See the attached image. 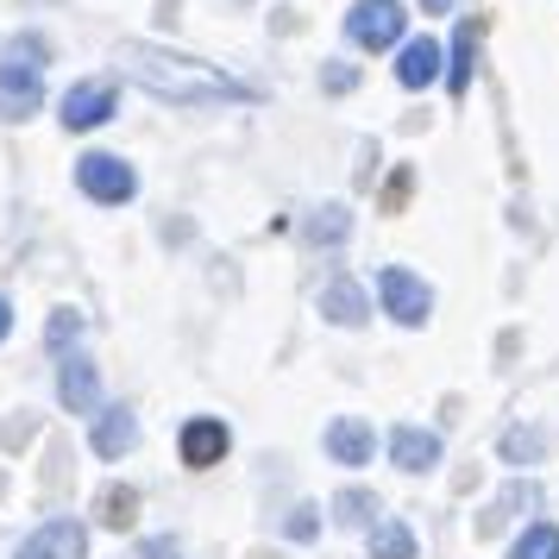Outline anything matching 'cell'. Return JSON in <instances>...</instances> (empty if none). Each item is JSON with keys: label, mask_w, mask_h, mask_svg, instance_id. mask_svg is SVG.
Listing matches in <instances>:
<instances>
[{"label": "cell", "mask_w": 559, "mask_h": 559, "mask_svg": "<svg viewBox=\"0 0 559 559\" xmlns=\"http://www.w3.org/2000/svg\"><path fill=\"white\" fill-rule=\"evenodd\" d=\"M139 88H152L157 102H177V107H214V102H252L246 82H233L227 70L214 63H195V57H177V51H157V45H120L114 57Z\"/></svg>", "instance_id": "cell-1"}, {"label": "cell", "mask_w": 559, "mask_h": 559, "mask_svg": "<svg viewBox=\"0 0 559 559\" xmlns=\"http://www.w3.org/2000/svg\"><path fill=\"white\" fill-rule=\"evenodd\" d=\"M38 95H45V45L7 38L0 45V120H26Z\"/></svg>", "instance_id": "cell-2"}, {"label": "cell", "mask_w": 559, "mask_h": 559, "mask_svg": "<svg viewBox=\"0 0 559 559\" xmlns=\"http://www.w3.org/2000/svg\"><path fill=\"white\" fill-rule=\"evenodd\" d=\"M76 182H82V195H88V202H107V207H120V202H132V195H139L132 164H127V157H114V152L76 157Z\"/></svg>", "instance_id": "cell-3"}, {"label": "cell", "mask_w": 559, "mask_h": 559, "mask_svg": "<svg viewBox=\"0 0 559 559\" xmlns=\"http://www.w3.org/2000/svg\"><path fill=\"white\" fill-rule=\"evenodd\" d=\"M408 26L403 0H353V13H346V38L365 45V51H383V45H396Z\"/></svg>", "instance_id": "cell-4"}, {"label": "cell", "mask_w": 559, "mask_h": 559, "mask_svg": "<svg viewBox=\"0 0 559 559\" xmlns=\"http://www.w3.org/2000/svg\"><path fill=\"white\" fill-rule=\"evenodd\" d=\"M378 296H383V314H390V321H403V328H421V321H428V308H433L428 283L415 277V271H403V264H383V271H378Z\"/></svg>", "instance_id": "cell-5"}, {"label": "cell", "mask_w": 559, "mask_h": 559, "mask_svg": "<svg viewBox=\"0 0 559 559\" xmlns=\"http://www.w3.org/2000/svg\"><path fill=\"white\" fill-rule=\"evenodd\" d=\"M13 559H88V534H82V522L57 515V522H45L38 534H26V547Z\"/></svg>", "instance_id": "cell-6"}, {"label": "cell", "mask_w": 559, "mask_h": 559, "mask_svg": "<svg viewBox=\"0 0 559 559\" xmlns=\"http://www.w3.org/2000/svg\"><path fill=\"white\" fill-rule=\"evenodd\" d=\"M182 465L189 472H207V465H221L227 459V447H233V433H227V421H214V415H195L189 428H182Z\"/></svg>", "instance_id": "cell-7"}, {"label": "cell", "mask_w": 559, "mask_h": 559, "mask_svg": "<svg viewBox=\"0 0 559 559\" xmlns=\"http://www.w3.org/2000/svg\"><path fill=\"white\" fill-rule=\"evenodd\" d=\"M114 114V82H76L63 95V127L70 132H95Z\"/></svg>", "instance_id": "cell-8"}, {"label": "cell", "mask_w": 559, "mask_h": 559, "mask_svg": "<svg viewBox=\"0 0 559 559\" xmlns=\"http://www.w3.org/2000/svg\"><path fill=\"white\" fill-rule=\"evenodd\" d=\"M57 396H63L70 415H95V408H102V378H95V365H88V358H63Z\"/></svg>", "instance_id": "cell-9"}, {"label": "cell", "mask_w": 559, "mask_h": 559, "mask_svg": "<svg viewBox=\"0 0 559 559\" xmlns=\"http://www.w3.org/2000/svg\"><path fill=\"white\" fill-rule=\"evenodd\" d=\"M390 459H396V472H433V465H440V433L433 428H396L390 433Z\"/></svg>", "instance_id": "cell-10"}, {"label": "cell", "mask_w": 559, "mask_h": 559, "mask_svg": "<svg viewBox=\"0 0 559 559\" xmlns=\"http://www.w3.org/2000/svg\"><path fill=\"white\" fill-rule=\"evenodd\" d=\"M328 453L333 465H371V421H358V415L328 421Z\"/></svg>", "instance_id": "cell-11"}, {"label": "cell", "mask_w": 559, "mask_h": 559, "mask_svg": "<svg viewBox=\"0 0 559 559\" xmlns=\"http://www.w3.org/2000/svg\"><path fill=\"white\" fill-rule=\"evenodd\" d=\"M321 314H328L333 328H365L371 302H365V289H358L353 277H333L328 289H321Z\"/></svg>", "instance_id": "cell-12"}, {"label": "cell", "mask_w": 559, "mask_h": 559, "mask_svg": "<svg viewBox=\"0 0 559 559\" xmlns=\"http://www.w3.org/2000/svg\"><path fill=\"white\" fill-rule=\"evenodd\" d=\"M132 447H139V421H132L127 408H102V415H95V453L120 459V453H132Z\"/></svg>", "instance_id": "cell-13"}, {"label": "cell", "mask_w": 559, "mask_h": 559, "mask_svg": "<svg viewBox=\"0 0 559 559\" xmlns=\"http://www.w3.org/2000/svg\"><path fill=\"white\" fill-rule=\"evenodd\" d=\"M433 76H440V45L433 38H408L403 57H396V82L403 88H428Z\"/></svg>", "instance_id": "cell-14"}, {"label": "cell", "mask_w": 559, "mask_h": 559, "mask_svg": "<svg viewBox=\"0 0 559 559\" xmlns=\"http://www.w3.org/2000/svg\"><path fill=\"white\" fill-rule=\"evenodd\" d=\"M371 559H415V534H408V522L383 515L378 528H371Z\"/></svg>", "instance_id": "cell-15"}, {"label": "cell", "mask_w": 559, "mask_h": 559, "mask_svg": "<svg viewBox=\"0 0 559 559\" xmlns=\"http://www.w3.org/2000/svg\"><path fill=\"white\" fill-rule=\"evenodd\" d=\"M102 522L107 528H132L139 522V490L132 484H107L102 490Z\"/></svg>", "instance_id": "cell-16"}, {"label": "cell", "mask_w": 559, "mask_h": 559, "mask_svg": "<svg viewBox=\"0 0 559 559\" xmlns=\"http://www.w3.org/2000/svg\"><path fill=\"white\" fill-rule=\"evenodd\" d=\"M509 559H559V528H554V522H534V528H522V540L509 547Z\"/></svg>", "instance_id": "cell-17"}, {"label": "cell", "mask_w": 559, "mask_h": 559, "mask_svg": "<svg viewBox=\"0 0 559 559\" xmlns=\"http://www.w3.org/2000/svg\"><path fill=\"white\" fill-rule=\"evenodd\" d=\"M346 227H353V214H346L340 202H328L314 221H308V239H314V246H340V239H346Z\"/></svg>", "instance_id": "cell-18"}, {"label": "cell", "mask_w": 559, "mask_h": 559, "mask_svg": "<svg viewBox=\"0 0 559 559\" xmlns=\"http://www.w3.org/2000/svg\"><path fill=\"white\" fill-rule=\"evenodd\" d=\"M472 63H478V26H459V38H453V88L459 95L472 88Z\"/></svg>", "instance_id": "cell-19"}, {"label": "cell", "mask_w": 559, "mask_h": 559, "mask_svg": "<svg viewBox=\"0 0 559 559\" xmlns=\"http://www.w3.org/2000/svg\"><path fill=\"white\" fill-rule=\"evenodd\" d=\"M45 340H51L57 353H63L70 340H82V314H76V308H57V314H51V328H45Z\"/></svg>", "instance_id": "cell-20"}, {"label": "cell", "mask_w": 559, "mask_h": 559, "mask_svg": "<svg viewBox=\"0 0 559 559\" xmlns=\"http://www.w3.org/2000/svg\"><path fill=\"white\" fill-rule=\"evenodd\" d=\"M333 509H340V522H365L378 503H371L365 490H340V497H333Z\"/></svg>", "instance_id": "cell-21"}, {"label": "cell", "mask_w": 559, "mask_h": 559, "mask_svg": "<svg viewBox=\"0 0 559 559\" xmlns=\"http://www.w3.org/2000/svg\"><path fill=\"white\" fill-rule=\"evenodd\" d=\"M534 453H540V433H522V428L503 433V459H534Z\"/></svg>", "instance_id": "cell-22"}, {"label": "cell", "mask_w": 559, "mask_h": 559, "mask_svg": "<svg viewBox=\"0 0 559 559\" xmlns=\"http://www.w3.org/2000/svg\"><path fill=\"white\" fill-rule=\"evenodd\" d=\"M139 559H177V540H170V534H157V540L139 547Z\"/></svg>", "instance_id": "cell-23"}, {"label": "cell", "mask_w": 559, "mask_h": 559, "mask_svg": "<svg viewBox=\"0 0 559 559\" xmlns=\"http://www.w3.org/2000/svg\"><path fill=\"white\" fill-rule=\"evenodd\" d=\"M308 534H314V509H296L289 515V540H308Z\"/></svg>", "instance_id": "cell-24"}, {"label": "cell", "mask_w": 559, "mask_h": 559, "mask_svg": "<svg viewBox=\"0 0 559 559\" xmlns=\"http://www.w3.org/2000/svg\"><path fill=\"white\" fill-rule=\"evenodd\" d=\"M353 70H346V63H333V70H328V88H340V95H346V88H353Z\"/></svg>", "instance_id": "cell-25"}, {"label": "cell", "mask_w": 559, "mask_h": 559, "mask_svg": "<svg viewBox=\"0 0 559 559\" xmlns=\"http://www.w3.org/2000/svg\"><path fill=\"white\" fill-rule=\"evenodd\" d=\"M421 13H453V0H421Z\"/></svg>", "instance_id": "cell-26"}, {"label": "cell", "mask_w": 559, "mask_h": 559, "mask_svg": "<svg viewBox=\"0 0 559 559\" xmlns=\"http://www.w3.org/2000/svg\"><path fill=\"white\" fill-rule=\"evenodd\" d=\"M7 328H13V308H7V296H0V340H7Z\"/></svg>", "instance_id": "cell-27"}]
</instances>
